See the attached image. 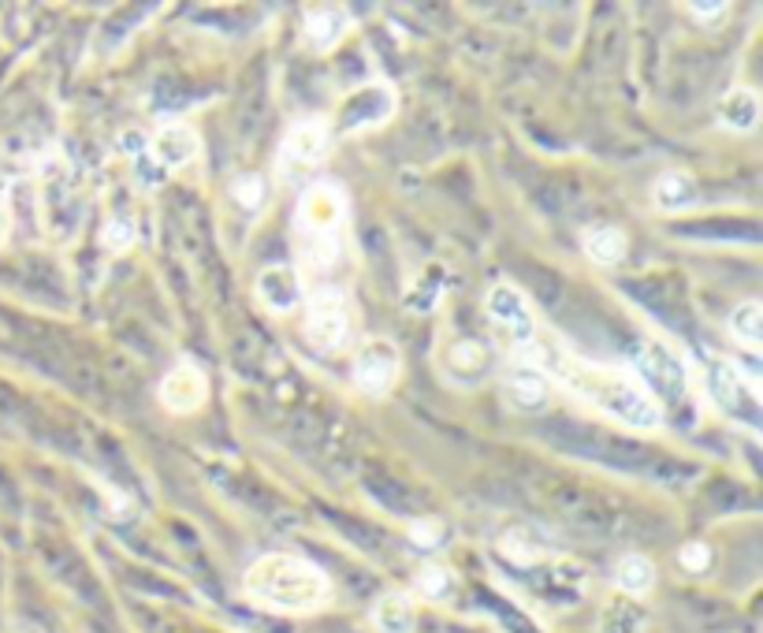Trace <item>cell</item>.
<instances>
[{"instance_id":"1","label":"cell","mask_w":763,"mask_h":633,"mask_svg":"<svg viewBox=\"0 0 763 633\" xmlns=\"http://www.w3.org/2000/svg\"><path fill=\"white\" fill-rule=\"evenodd\" d=\"M536 365L544 373H552L559 384L570 388L574 395H581L585 403H592L596 411L611 414L614 422L633 428H655L663 422V411L637 380H633V373H622V369L600 362H585V358L566 354L559 347H544Z\"/></svg>"},{"instance_id":"2","label":"cell","mask_w":763,"mask_h":633,"mask_svg":"<svg viewBox=\"0 0 763 633\" xmlns=\"http://www.w3.org/2000/svg\"><path fill=\"white\" fill-rule=\"evenodd\" d=\"M247 597L258 608L280 611V615H309L328 603V578L309 559L298 555H265L242 578Z\"/></svg>"},{"instance_id":"3","label":"cell","mask_w":763,"mask_h":633,"mask_svg":"<svg viewBox=\"0 0 763 633\" xmlns=\"http://www.w3.org/2000/svg\"><path fill=\"white\" fill-rule=\"evenodd\" d=\"M633 380L655 399L660 411L663 403H682L689 384L682 358L671 347H663L660 339H641L637 350H633Z\"/></svg>"},{"instance_id":"4","label":"cell","mask_w":763,"mask_h":633,"mask_svg":"<svg viewBox=\"0 0 763 633\" xmlns=\"http://www.w3.org/2000/svg\"><path fill=\"white\" fill-rule=\"evenodd\" d=\"M399 369H403V358H399V347L391 339H366L355 354V384L366 395H388L399 380Z\"/></svg>"},{"instance_id":"5","label":"cell","mask_w":763,"mask_h":633,"mask_svg":"<svg viewBox=\"0 0 763 633\" xmlns=\"http://www.w3.org/2000/svg\"><path fill=\"white\" fill-rule=\"evenodd\" d=\"M484 314L499 328V332L511 339V343H517V347H530L533 343L536 320H533L530 302L522 298V291H514L511 284H495L484 295Z\"/></svg>"},{"instance_id":"6","label":"cell","mask_w":763,"mask_h":633,"mask_svg":"<svg viewBox=\"0 0 763 633\" xmlns=\"http://www.w3.org/2000/svg\"><path fill=\"white\" fill-rule=\"evenodd\" d=\"M347 217L344 190L331 187V183H313V187L298 198V231L309 239L317 236H339V223Z\"/></svg>"},{"instance_id":"7","label":"cell","mask_w":763,"mask_h":633,"mask_svg":"<svg viewBox=\"0 0 763 633\" xmlns=\"http://www.w3.org/2000/svg\"><path fill=\"white\" fill-rule=\"evenodd\" d=\"M711 395H716V403L722 406L727 414L733 417H745V422H756L760 414V392L756 384H752V376L745 373V369H738L733 362H716L711 365Z\"/></svg>"},{"instance_id":"8","label":"cell","mask_w":763,"mask_h":633,"mask_svg":"<svg viewBox=\"0 0 763 633\" xmlns=\"http://www.w3.org/2000/svg\"><path fill=\"white\" fill-rule=\"evenodd\" d=\"M350 317H347V298L339 291H320L309 302L306 314V339L317 350H336L347 339Z\"/></svg>"},{"instance_id":"9","label":"cell","mask_w":763,"mask_h":633,"mask_svg":"<svg viewBox=\"0 0 763 633\" xmlns=\"http://www.w3.org/2000/svg\"><path fill=\"white\" fill-rule=\"evenodd\" d=\"M503 399L517 414H541L552 399V380L536 362H514L503 373Z\"/></svg>"},{"instance_id":"10","label":"cell","mask_w":763,"mask_h":633,"mask_svg":"<svg viewBox=\"0 0 763 633\" xmlns=\"http://www.w3.org/2000/svg\"><path fill=\"white\" fill-rule=\"evenodd\" d=\"M205 399H209V376H205L194 362L175 365L172 373L161 380V403L168 406L172 414L201 411Z\"/></svg>"},{"instance_id":"11","label":"cell","mask_w":763,"mask_h":633,"mask_svg":"<svg viewBox=\"0 0 763 633\" xmlns=\"http://www.w3.org/2000/svg\"><path fill=\"white\" fill-rule=\"evenodd\" d=\"M328 150H331V123L328 120H317V116H309V120H298L287 131L280 157L287 161V164H295V168H309V164L325 161Z\"/></svg>"},{"instance_id":"12","label":"cell","mask_w":763,"mask_h":633,"mask_svg":"<svg viewBox=\"0 0 763 633\" xmlns=\"http://www.w3.org/2000/svg\"><path fill=\"white\" fill-rule=\"evenodd\" d=\"M439 362H444V373L458 384H481L492 373V350L481 339H451L439 354Z\"/></svg>"},{"instance_id":"13","label":"cell","mask_w":763,"mask_h":633,"mask_svg":"<svg viewBox=\"0 0 763 633\" xmlns=\"http://www.w3.org/2000/svg\"><path fill=\"white\" fill-rule=\"evenodd\" d=\"M150 157L156 168L179 172L198 157V134L187 123H164L161 131L150 139Z\"/></svg>"},{"instance_id":"14","label":"cell","mask_w":763,"mask_h":633,"mask_svg":"<svg viewBox=\"0 0 763 633\" xmlns=\"http://www.w3.org/2000/svg\"><path fill=\"white\" fill-rule=\"evenodd\" d=\"M258 298L269 314H291L302 302V276L291 265H265L258 272Z\"/></svg>"},{"instance_id":"15","label":"cell","mask_w":763,"mask_h":633,"mask_svg":"<svg viewBox=\"0 0 763 633\" xmlns=\"http://www.w3.org/2000/svg\"><path fill=\"white\" fill-rule=\"evenodd\" d=\"M697 179L686 168H671L652 183V201L660 212H682L697 201Z\"/></svg>"},{"instance_id":"16","label":"cell","mask_w":763,"mask_h":633,"mask_svg":"<svg viewBox=\"0 0 763 633\" xmlns=\"http://www.w3.org/2000/svg\"><path fill=\"white\" fill-rule=\"evenodd\" d=\"M499 548H503L506 559L517 563V567H533V563H541L547 555V537L533 522H517L499 537Z\"/></svg>"},{"instance_id":"17","label":"cell","mask_w":763,"mask_h":633,"mask_svg":"<svg viewBox=\"0 0 763 633\" xmlns=\"http://www.w3.org/2000/svg\"><path fill=\"white\" fill-rule=\"evenodd\" d=\"M719 123L730 131H756L760 123V94L752 86H733L719 101Z\"/></svg>"},{"instance_id":"18","label":"cell","mask_w":763,"mask_h":633,"mask_svg":"<svg viewBox=\"0 0 763 633\" xmlns=\"http://www.w3.org/2000/svg\"><path fill=\"white\" fill-rule=\"evenodd\" d=\"M630 250V239H625L622 228H611V223H596V228L585 231V253L596 261V265H619Z\"/></svg>"},{"instance_id":"19","label":"cell","mask_w":763,"mask_h":633,"mask_svg":"<svg viewBox=\"0 0 763 633\" xmlns=\"http://www.w3.org/2000/svg\"><path fill=\"white\" fill-rule=\"evenodd\" d=\"M373 622L380 633H414L417 626V608L406 592H388L384 600L377 603Z\"/></svg>"},{"instance_id":"20","label":"cell","mask_w":763,"mask_h":633,"mask_svg":"<svg viewBox=\"0 0 763 633\" xmlns=\"http://www.w3.org/2000/svg\"><path fill=\"white\" fill-rule=\"evenodd\" d=\"M350 19L339 8H309L306 12V37L317 48H331L347 34Z\"/></svg>"},{"instance_id":"21","label":"cell","mask_w":763,"mask_h":633,"mask_svg":"<svg viewBox=\"0 0 763 633\" xmlns=\"http://www.w3.org/2000/svg\"><path fill=\"white\" fill-rule=\"evenodd\" d=\"M614 581H619V589L625 597H644V592H652L655 586V563L648 555H622L619 570H614Z\"/></svg>"},{"instance_id":"22","label":"cell","mask_w":763,"mask_h":633,"mask_svg":"<svg viewBox=\"0 0 763 633\" xmlns=\"http://www.w3.org/2000/svg\"><path fill=\"white\" fill-rule=\"evenodd\" d=\"M730 328L749 350H760V339H763V306H760V302L756 298L741 302V306L733 309V317H730Z\"/></svg>"},{"instance_id":"23","label":"cell","mask_w":763,"mask_h":633,"mask_svg":"<svg viewBox=\"0 0 763 633\" xmlns=\"http://www.w3.org/2000/svg\"><path fill=\"white\" fill-rule=\"evenodd\" d=\"M455 589V574L447 567H439V563H428V567H421L417 574V592L425 600H447Z\"/></svg>"},{"instance_id":"24","label":"cell","mask_w":763,"mask_h":633,"mask_svg":"<svg viewBox=\"0 0 763 633\" xmlns=\"http://www.w3.org/2000/svg\"><path fill=\"white\" fill-rule=\"evenodd\" d=\"M336 258H339V236H317V239L302 236V261H306V265L328 269V265H336Z\"/></svg>"},{"instance_id":"25","label":"cell","mask_w":763,"mask_h":633,"mask_svg":"<svg viewBox=\"0 0 763 633\" xmlns=\"http://www.w3.org/2000/svg\"><path fill=\"white\" fill-rule=\"evenodd\" d=\"M231 194L242 209H258L261 198H265V183H261L258 175H239V179L231 183Z\"/></svg>"},{"instance_id":"26","label":"cell","mask_w":763,"mask_h":633,"mask_svg":"<svg viewBox=\"0 0 763 633\" xmlns=\"http://www.w3.org/2000/svg\"><path fill=\"white\" fill-rule=\"evenodd\" d=\"M410 541L421 544V548H436V544L444 541V522H439V519H417L414 525H410Z\"/></svg>"},{"instance_id":"27","label":"cell","mask_w":763,"mask_h":633,"mask_svg":"<svg viewBox=\"0 0 763 633\" xmlns=\"http://www.w3.org/2000/svg\"><path fill=\"white\" fill-rule=\"evenodd\" d=\"M678 563L689 574H704V570L711 567V548L704 541H693V544H686V548L678 552Z\"/></svg>"},{"instance_id":"28","label":"cell","mask_w":763,"mask_h":633,"mask_svg":"<svg viewBox=\"0 0 763 633\" xmlns=\"http://www.w3.org/2000/svg\"><path fill=\"white\" fill-rule=\"evenodd\" d=\"M131 239H134V231L127 228L123 220H112L109 231H105V242H109V250H127V247H131Z\"/></svg>"},{"instance_id":"29","label":"cell","mask_w":763,"mask_h":633,"mask_svg":"<svg viewBox=\"0 0 763 633\" xmlns=\"http://www.w3.org/2000/svg\"><path fill=\"white\" fill-rule=\"evenodd\" d=\"M689 12L697 15V23H719V15L727 12V4H689Z\"/></svg>"},{"instance_id":"30","label":"cell","mask_w":763,"mask_h":633,"mask_svg":"<svg viewBox=\"0 0 763 633\" xmlns=\"http://www.w3.org/2000/svg\"><path fill=\"white\" fill-rule=\"evenodd\" d=\"M8 228H12V209H8V194L0 187V242L8 239Z\"/></svg>"}]
</instances>
